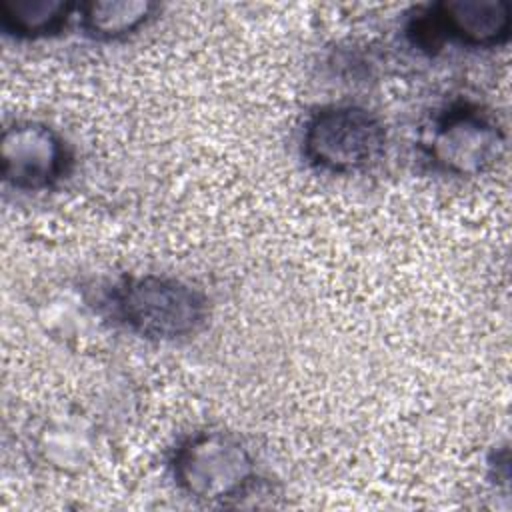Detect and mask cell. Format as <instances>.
Masks as SVG:
<instances>
[{
  "mask_svg": "<svg viewBox=\"0 0 512 512\" xmlns=\"http://www.w3.org/2000/svg\"><path fill=\"white\" fill-rule=\"evenodd\" d=\"M420 146L434 172L474 178L504 156L506 130L484 104L454 100L432 118Z\"/></svg>",
  "mask_w": 512,
  "mask_h": 512,
  "instance_id": "obj_4",
  "label": "cell"
},
{
  "mask_svg": "<svg viewBox=\"0 0 512 512\" xmlns=\"http://www.w3.org/2000/svg\"><path fill=\"white\" fill-rule=\"evenodd\" d=\"M384 120L364 104L332 102L304 120L300 152L308 166L332 176L374 168L386 154Z\"/></svg>",
  "mask_w": 512,
  "mask_h": 512,
  "instance_id": "obj_3",
  "label": "cell"
},
{
  "mask_svg": "<svg viewBox=\"0 0 512 512\" xmlns=\"http://www.w3.org/2000/svg\"><path fill=\"white\" fill-rule=\"evenodd\" d=\"M76 10L70 0H0V28L14 40H46L64 32Z\"/></svg>",
  "mask_w": 512,
  "mask_h": 512,
  "instance_id": "obj_8",
  "label": "cell"
},
{
  "mask_svg": "<svg viewBox=\"0 0 512 512\" xmlns=\"http://www.w3.org/2000/svg\"><path fill=\"white\" fill-rule=\"evenodd\" d=\"M160 10L152 0H90L78 4L76 18L90 40L122 42L156 20Z\"/></svg>",
  "mask_w": 512,
  "mask_h": 512,
  "instance_id": "obj_7",
  "label": "cell"
},
{
  "mask_svg": "<svg viewBox=\"0 0 512 512\" xmlns=\"http://www.w3.org/2000/svg\"><path fill=\"white\" fill-rule=\"evenodd\" d=\"M2 180L18 192L56 188L72 170L74 154L64 134L44 120L18 118L0 136Z\"/></svg>",
  "mask_w": 512,
  "mask_h": 512,
  "instance_id": "obj_6",
  "label": "cell"
},
{
  "mask_svg": "<svg viewBox=\"0 0 512 512\" xmlns=\"http://www.w3.org/2000/svg\"><path fill=\"white\" fill-rule=\"evenodd\" d=\"M404 34L422 52L436 54L446 44L496 50L512 36V8L504 0H436L406 14Z\"/></svg>",
  "mask_w": 512,
  "mask_h": 512,
  "instance_id": "obj_5",
  "label": "cell"
},
{
  "mask_svg": "<svg viewBox=\"0 0 512 512\" xmlns=\"http://www.w3.org/2000/svg\"><path fill=\"white\" fill-rule=\"evenodd\" d=\"M100 310L128 334L156 344H174L198 336L210 320L208 294L170 274H126L100 298Z\"/></svg>",
  "mask_w": 512,
  "mask_h": 512,
  "instance_id": "obj_1",
  "label": "cell"
},
{
  "mask_svg": "<svg viewBox=\"0 0 512 512\" xmlns=\"http://www.w3.org/2000/svg\"><path fill=\"white\" fill-rule=\"evenodd\" d=\"M176 488L202 504L226 506L248 496L258 482L252 448L236 432L200 428L182 436L168 458Z\"/></svg>",
  "mask_w": 512,
  "mask_h": 512,
  "instance_id": "obj_2",
  "label": "cell"
}]
</instances>
